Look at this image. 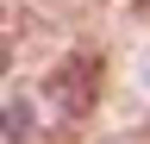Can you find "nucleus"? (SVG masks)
<instances>
[{"instance_id":"f257e3e1","label":"nucleus","mask_w":150,"mask_h":144,"mask_svg":"<svg viewBox=\"0 0 150 144\" xmlns=\"http://www.w3.org/2000/svg\"><path fill=\"white\" fill-rule=\"evenodd\" d=\"M94 69H100L94 57H69V63L50 75V100H56V113H63V119H75V113H88V106H94Z\"/></svg>"},{"instance_id":"f03ea898","label":"nucleus","mask_w":150,"mask_h":144,"mask_svg":"<svg viewBox=\"0 0 150 144\" xmlns=\"http://www.w3.org/2000/svg\"><path fill=\"white\" fill-rule=\"evenodd\" d=\"M31 138H38V106L25 94L0 100V144H31Z\"/></svg>"},{"instance_id":"7ed1b4c3","label":"nucleus","mask_w":150,"mask_h":144,"mask_svg":"<svg viewBox=\"0 0 150 144\" xmlns=\"http://www.w3.org/2000/svg\"><path fill=\"white\" fill-rule=\"evenodd\" d=\"M6 63H13V50H6V38H0V75H6Z\"/></svg>"}]
</instances>
